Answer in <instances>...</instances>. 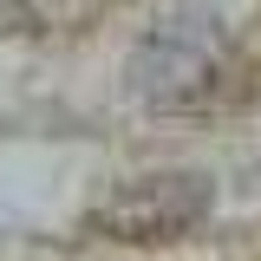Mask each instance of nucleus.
I'll list each match as a JSON object with an SVG mask.
<instances>
[{"label": "nucleus", "mask_w": 261, "mask_h": 261, "mask_svg": "<svg viewBox=\"0 0 261 261\" xmlns=\"http://www.w3.org/2000/svg\"><path fill=\"white\" fill-rule=\"evenodd\" d=\"M216 72H222V27L209 13H170L130 59V92L157 111H183L216 92Z\"/></svg>", "instance_id": "1"}, {"label": "nucleus", "mask_w": 261, "mask_h": 261, "mask_svg": "<svg viewBox=\"0 0 261 261\" xmlns=\"http://www.w3.org/2000/svg\"><path fill=\"white\" fill-rule=\"evenodd\" d=\"M209 216V176L196 170H163V176H137L118 183L92 209V228L111 242H176Z\"/></svg>", "instance_id": "2"}]
</instances>
